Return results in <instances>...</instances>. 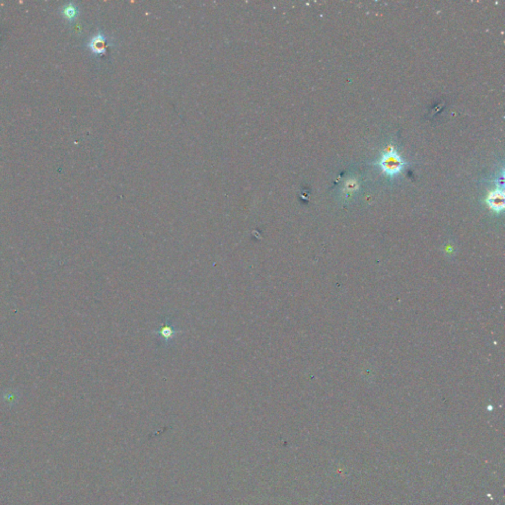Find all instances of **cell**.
<instances>
[{
    "mask_svg": "<svg viewBox=\"0 0 505 505\" xmlns=\"http://www.w3.org/2000/svg\"><path fill=\"white\" fill-rule=\"evenodd\" d=\"M380 166L382 167L383 171L388 175H395L399 173L403 167V161L397 155L394 150H387L383 156Z\"/></svg>",
    "mask_w": 505,
    "mask_h": 505,
    "instance_id": "1",
    "label": "cell"
},
{
    "mask_svg": "<svg viewBox=\"0 0 505 505\" xmlns=\"http://www.w3.org/2000/svg\"><path fill=\"white\" fill-rule=\"evenodd\" d=\"M90 51L97 55H105L107 53L108 42L104 34L98 33L88 43Z\"/></svg>",
    "mask_w": 505,
    "mask_h": 505,
    "instance_id": "2",
    "label": "cell"
},
{
    "mask_svg": "<svg viewBox=\"0 0 505 505\" xmlns=\"http://www.w3.org/2000/svg\"><path fill=\"white\" fill-rule=\"evenodd\" d=\"M489 205L492 209L499 211L503 209L504 205V195L503 192L500 191H492L489 196Z\"/></svg>",
    "mask_w": 505,
    "mask_h": 505,
    "instance_id": "3",
    "label": "cell"
},
{
    "mask_svg": "<svg viewBox=\"0 0 505 505\" xmlns=\"http://www.w3.org/2000/svg\"><path fill=\"white\" fill-rule=\"evenodd\" d=\"M77 7L74 6L72 3H69V5H67L64 8H63V11H62V14L64 15V17L69 20H73L74 18H76V15H77Z\"/></svg>",
    "mask_w": 505,
    "mask_h": 505,
    "instance_id": "4",
    "label": "cell"
}]
</instances>
